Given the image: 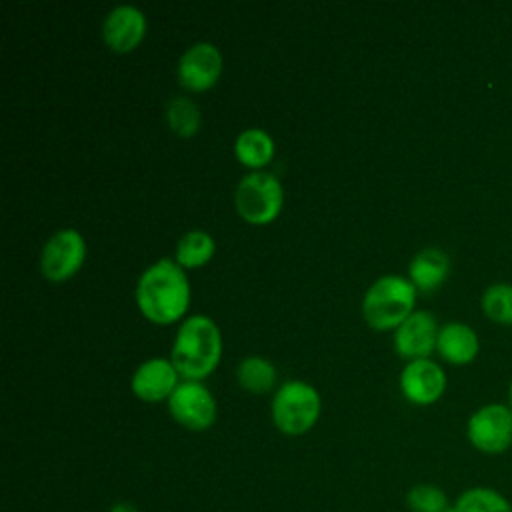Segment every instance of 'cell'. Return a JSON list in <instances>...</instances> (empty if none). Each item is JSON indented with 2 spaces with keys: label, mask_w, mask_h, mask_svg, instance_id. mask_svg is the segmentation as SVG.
<instances>
[{
  "label": "cell",
  "mask_w": 512,
  "mask_h": 512,
  "mask_svg": "<svg viewBox=\"0 0 512 512\" xmlns=\"http://www.w3.org/2000/svg\"><path fill=\"white\" fill-rule=\"evenodd\" d=\"M190 300V284L182 266L172 258H160L148 266L136 284L140 312L154 324L178 320Z\"/></svg>",
  "instance_id": "obj_1"
},
{
  "label": "cell",
  "mask_w": 512,
  "mask_h": 512,
  "mask_svg": "<svg viewBox=\"0 0 512 512\" xmlns=\"http://www.w3.org/2000/svg\"><path fill=\"white\" fill-rule=\"evenodd\" d=\"M222 338L212 318L194 314L186 318L174 338L170 360L186 380H200L214 370L220 360Z\"/></svg>",
  "instance_id": "obj_2"
},
{
  "label": "cell",
  "mask_w": 512,
  "mask_h": 512,
  "mask_svg": "<svg viewBox=\"0 0 512 512\" xmlns=\"http://www.w3.org/2000/svg\"><path fill=\"white\" fill-rule=\"evenodd\" d=\"M416 298V286L398 276H380L364 294L362 314L364 320L376 330L398 328L410 314Z\"/></svg>",
  "instance_id": "obj_3"
},
{
  "label": "cell",
  "mask_w": 512,
  "mask_h": 512,
  "mask_svg": "<svg viewBox=\"0 0 512 512\" xmlns=\"http://www.w3.org/2000/svg\"><path fill=\"white\" fill-rule=\"evenodd\" d=\"M320 408V394L314 386L302 380H288L274 392L270 414L282 434L300 436L316 424Z\"/></svg>",
  "instance_id": "obj_4"
},
{
  "label": "cell",
  "mask_w": 512,
  "mask_h": 512,
  "mask_svg": "<svg viewBox=\"0 0 512 512\" xmlns=\"http://www.w3.org/2000/svg\"><path fill=\"white\" fill-rule=\"evenodd\" d=\"M284 192L280 180L270 172H250L240 178L234 202L238 214L250 224H266L274 220L282 208Z\"/></svg>",
  "instance_id": "obj_5"
},
{
  "label": "cell",
  "mask_w": 512,
  "mask_h": 512,
  "mask_svg": "<svg viewBox=\"0 0 512 512\" xmlns=\"http://www.w3.org/2000/svg\"><path fill=\"white\" fill-rule=\"evenodd\" d=\"M468 440L484 454H500L512 444V408L486 404L468 420Z\"/></svg>",
  "instance_id": "obj_6"
},
{
  "label": "cell",
  "mask_w": 512,
  "mask_h": 512,
  "mask_svg": "<svg viewBox=\"0 0 512 512\" xmlns=\"http://www.w3.org/2000/svg\"><path fill=\"white\" fill-rule=\"evenodd\" d=\"M168 410L180 426L192 432L206 430L216 420L214 396L198 380L180 382L168 398Z\"/></svg>",
  "instance_id": "obj_7"
},
{
  "label": "cell",
  "mask_w": 512,
  "mask_h": 512,
  "mask_svg": "<svg viewBox=\"0 0 512 512\" xmlns=\"http://www.w3.org/2000/svg\"><path fill=\"white\" fill-rule=\"evenodd\" d=\"M86 244L78 230L64 228L58 230L50 240L44 244L40 254V268L42 274L52 280L60 282L70 278L84 262Z\"/></svg>",
  "instance_id": "obj_8"
},
{
  "label": "cell",
  "mask_w": 512,
  "mask_h": 512,
  "mask_svg": "<svg viewBox=\"0 0 512 512\" xmlns=\"http://www.w3.org/2000/svg\"><path fill=\"white\" fill-rule=\"evenodd\" d=\"M222 72V54L210 42L190 46L178 62V80L192 92H202L214 86Z\"/></svg>",
  "instance_id": "obj_9"
},
{
  "label": "cell",
  "mask_w": 512,
  "mask_h": 512,
  "mask_svg": "<svg viewBox=\"0 0 512 512\" xmlns=\"http://www.w3.org/2000/svg\"><path fill=\"white\" fill-rule=\"evenodd\" d=\"M446 388V376L442 368L428 360H410L400 372V390L412 404H432L436 402Z\"/></svg>",
  "instance_id": "obj_10"
},
{
  "label": "cell",
  "mask_w": 512,
  "mask_h": 512,
  "mask_svg": "<svg viewBox=\"0 0 512 512\" xmlns=\"http://www.w3.org/2000/svg\"><path fill=\"white\" fill-rule=\"evenodd\" d=\"M436 318L426 310L412 312L394 332V348L402 358H426L438 340Z\"/></svg>",
  "instance_id": "obj_11"
},
{
  "label": "cell",
  "mask_w": 512,
  "mask_h": 512,
  "mask_svg": "<svg viewBox=\"0 0 512 512\" xmlns=\"http://www.w3.org/2000/svg\"><path fill=\"white\" fill-rule=\"evenodd\" d=\"M178 370L172 360L150 358L142 362L132 374V392L144 402H160L170 398L178 386Z\"/></svg>",
  "instance_id": "obj_12"
},
{
  "label": "cell",
  "mask_w": 512,
  "mask_h": 512,
  "mask_svg": "<svg viewBox=\"0 0 512 512\" xmlns=\"http://www.w3.org/2000/svg\"><path fill=\"white\" fill-rule=\"evenodd\" d=\"M146 32V16L130 4H120L108 12L102 24L104 42L116 52H128L138 46Z\"/></svg>",
  "instance_id": "obj_13"
},
{
  "label": "cell",
  "mask_w": 512,
  "mask_h": 512,
  "mask_svg": "<svg viewBox=\"0 0 512 512\" xmlns=\"http://www.w3.org/2000/svg\"><path fill=\"white\" fill-rule=\"evenodd\" d=\"M436 348L440 356L452 364H466L478 352L476 332L462 322H448L438 330Z\"/></svg>",
  "instance_id": "obj_14"
},
{
  "label": "cell",
  "mask_w": 512,
  "mask_h": 512,
  "mask_svg": "<svg viewBox=\"0 0 512 512\" xmlns=\"http://www.w3.org/2000/svg\"><path fill=\"white\" fill-rule=\"evenodd\" d=\"M448 270H450V260H448L446 252L440 248L420 250L410 260V266H408L410 282L424 292L438 288L446 280Z\"/></svg>",
  "instance_id": "obj_15"
},
{
  "label": "cell",
  "mask_w": 512,
  "mask_h": 512,
  "mask_svg": "<svg viewBox=\"0 0 512 512\" xmlns=\"http://www.w3.org/2000/svg\"><path fill=\"white\" fill-rule=\"evenodd\" d=\"M234 154L242 164L260 168L274 156V140L262 128H246L236 136Z\"/></svg>",
  "instance_id": "obj_16"
},
{
  "label": "cell",
  "mask_w": 512,
  "mask_h": 512,
  "mask_svg": "<svg viewBox=\"0 0 512 512\" xmlns=\"http://www.w3.org/2000/svg\"><path fill=\"white\" fill-rule=\"evenodd\" d=\"M446 512H512V504L502 492L490 486H472Z\"/></svg>",
  "instance_id": "obj_17"
},
{
  "label": "cell",
  "mask_w": 512,
  "mask_h": 512,
  "mask_svg": "<svg viewBox=\"0 0 512 512\" xmlns=\"http://www.w3.org/2000/svg\"><path fill=\"white\" fill-rule=\"evenodd\" d=\"M214 248V238L208 232L190 230L176 244V262L182 268L202 266L212 258Z\"/></svg>",
  "instance_id": "obj_18"
},
{
  "label": "cell",
  "mask_w": 512,
  "mask_h": 512,
  "mask_svg": "<svg viewBox=\"0 0 512 512\" xmlns=\"http://www.w3.org/2000/svg\"><path fill=\"white\" fill-rule=\"evenodd\" d=\"M236 378L242 388L262 394L272 390L276 382V370L272 362H268L262 356H248L244 358L236 368Z\"/></svg>",
  "instance_id": "obj_19"
},
{
  "label": "cell",
  "mask_w": 512,
  "mask_h": 512,
  "mask_svg": "<svg viewBox=\"0 0 512 512\" xmlns=\"http://www.w3.org/2000/svg\"><path fill=\"white\" fill-rule=\"evenodd\" d=\"M166 120L178 136H192L200 126V108L186 96H174L166 106Z\"/></svg>",
  "instance_id": "obj_20"
},
{
  "label": "cell",
  "mask_w": 512,
  "mask_h": 512,
  "mask_svg": "<svg viewBox=\"0 0 512 512\" xmlns=\"http://www.w3.org/2000/svg\"><path fill=\"white\" fill-rule=\"evenodd\" d=\"M406 506L410 512H446L452 502L438 484L420 482L406 492Z\"/></svg>",
  "instance_id": "obj_21"
},
{
  "label": "cell",
  "mask_w": 512,
  "mask_h": 512,
  "mask_svg": "<svg viewBox=\"0 0 512 512\" xmlns=\"http://www.w3.org/2000/svg\"><path fill=\"white\" fill-rule=\"evenodd\" d=\"M484 314L498 324H512V284H492L482 294Z\"/></svg>",
  "instance_id": "obj_22"
},
{
  "label": "cell",
  "mask_w": 512,
  "mask_h": 512,
  "mask_svg": "<svg viewBox=\"0 0 512 512\" xmlns=\"http://www.w3.org/2000/svg\"><path fill=\"white\" fill-rule=\"evenodd\" d=\"M108 512H140V508L134 504V502H128V500H118L114 502Z\"/></svg>",
  "instance_id": "obj_23"
},
{
  "label": "cell",
  "mask_w": 512,
  "mask_h": 512,
  "mask_svg": "<svg viewBox=\"0 0 512 512\" xmlns=\"http://www.w3.org/2000/svg\"><path fill=\"white\" fill-rule=\"evenodd\" d=\"M510 408H512V384H510Z\"/></svg>",
  "instance_id": "obj_24"
}]
</instances>
